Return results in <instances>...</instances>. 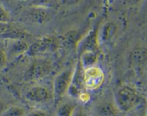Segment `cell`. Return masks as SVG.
<instances>
[{
	"label": "cell",
	"instance_id": "cell-26",
	"mask_svg": "<svg viewBox=\"0 0 147 116\" xmlns=\"http://www.w3.org/2000/svg\"><path fill=\"white\" fill-rule=\"evenodd\" d=\"M22 1H29V0H22Z\"/></svg>",
	"mask_w": 147,
	"mask_h": 116
},
{
	"label": "cell",
	"instance_id": "cell-17",
	"mask_svg": "<svg viewBox=\"0 0 147 116\" xmlns=\"http://www.w3.org/2000/svg\"><path fill=\"white\" fill-rule=\"evenodd\" d=\"M10 15L4 7L0 5V23H9Z\"/></svg>",
	"mask_w": 147,
	"mask_h": 116
},
{
	"label": "cell",
	"instance_id": "cell-6",
	"mask_svg": "<svg viewBox=\"0 0 147 116\" xmlns=\"http://www.w3.org/2000/svg\"><path fill=\"white\" fill-rule=\"evenodd\" d=\"M117 25L113 21H106L97 30V38L98 44H106L111 41L117 32Z\"/></svg>",
	"mask_w": 147,
	"mask_h": 116
},
{
	"label": "cell",
	"instance_id": "cell-25",
	"mask_svg": "<svg viewBox=\"0 0 147 116\" xmlns=\"http://www.w3.org/2000/svg\"><path fill=\"white\" fill-rule=\"evenodd\" d=\"M4 110V105L3 104V103L1 101H0V114L3 112V110Z\"/></svg>",
	"mask_w": 147,
	"mask_h": 116
},
{
	"label": "cell",
	"instance_id": "cell-9",
	"mask_svg": "<svg viewBox=\"0 0 147 116\" xmlns=\"http://www.w3.org/2000/svg\"><path fill=\"white\" fill-rule=\"evenodd\" d=\"M27 14L30 19L37 24H44L50 19V13L47 8L31 7L27 11Z\"/></svg>",
	"mask_w": 147,
	"mask_h": 116
},
{
	"label": "cell",
	"instance_id": "cell-20",
	"mask_svg": "<svg viewBox=\"0 0 147 116\" xmlns=\"http://www.w3.org/2000/svg\"><path fill=\"white\" fill-rule=\"evenodd\" d=\"M72 116H89V114L83 107L80 106H76Z\"/></svg>",
	"mask_w": 147,
	"mask_h": 116
},
{
	"label": "cell",
	"instance_id": "cell-7",
	"mask_svg": "<svg viewBox=\"0 0 147 116\" xmlns=\"http://www.w3.org/2000/svg\"><path fill=\"white\" fill-rule=\"evenodd\" d=\"M26 98L33 103H44L50 98V93L46 87L37 85L32 87L26 92Z\"/></svg>",
	"mask_w": 147,
	"mask_h": 116
},
{
	"label": "cell",
	"instance_id": "cell-3",
	"mask_svg": "<svg viewBox=\"0 0 147 116\" xmlns=\"http://www.w3.org/2000/svg\"><path fill=\"white\" fill-rule=\"evenodd\" d=\"M105 74L101 68L96 65L83 69V86L88 90H96L103 83Z\"/></svg>",
	"mask_w": 147,
	"mask_h": 116
},
{
	"label": "cell",
	"instance_id": "cell-10",
	"mask_svg": "<svg viewBox=\"0 0 147 116\" xmlns=\"http://www.w3.org/2000/svg\"><path fill=\"white\" fill-rule=\"evenodd\" d=\"M29 45L27 42L22 39L10 40L8 48L6 52L7 58L9 57H17L18 56L27 53Z\"/></svg>",
	"mask_w": 147,
	"mask_h": 116
},
{
	"label": "cell",
	"instance_id": "cell-5",
	"mask_svg": "<svg viewBox=\"0 0 147 116\" xmlns=\"http://www.w3.org/2000/svg\"><path fill=\"white\" fill-rule=\"evenodd\" d=\"M51 70L50 63L45 60L34 61L29 68L27 75L30 80H37L47 75Z\"/></svg>",
	"mask_w": 147,
	"mask_h": 116
},
{
	"label": "cell",
	"instance_id": "cell-8",
	"mask_svg": "<svg viewBox=\"0 0 147 116\" xmlns=\"http://www.w3.org/2000/svg\"><path fill=\"white\" fill-rule=\"evenodd\" d=\"M98 38H97V30H91L84 37L78 40L77 43L78 49L80 51V53L86 50H93L96 51L98 46Z\"/></svg>",
	"mask_w": 147,
	"mask_h": 116
},
{
	"label": "cell",
	"instance_id": "cell-11",
	"mask_svg": "<svg viewBox=\"0 0 147 116\" xmlns=\"http://www.w3.org/2000/svg\"><path fill=\"white\" fill-rule=\"evenodd\" d=\"M97 52L93 50H86L80 52V64L83 67V69L87 67H91V66L96 65L98 61Z\"/></svg>",
	"mask_w": 147,
	"mask_h": 116
},
{
	"label": "cell",
	"instance_id": "cell-24",
	"mask_svg": "<svg viewBox=\"0 0 147 116\" xmlns=\"http://www.w3.org/2000/svg\"><path fill=\"white\" fill-rule=\"evenodd\" d=\"M129 4H138V3L140 2L142 0H126Z\"/></svg>",
	"mask_w": 147,
	"mask_h": 116
},
{
	"label": "cell",
	"instance_id": "cell-14",
	"mask_svg": "<svg viewBox=\"0 0 147 116\" xmlns=\"http://www.w3.org/2000/svg\"><path fill=\"white\" fill-rule=\"evenodd\" d=\"M76 105L70 103H63L59 105L57 110V116H72Z\"/></svg>",
	"mask_w": 147,
	"mask_h": 116
},
{
	"label": "cell",
	"instance_id": "cell-22",
	"mask_svg": "<svg viewBox=\"0 0 147 116\" xmlns=\"http://www.w3.org/2000/svg\"><path fill=\"white\" fill-rule=\"evenodd\" d=\"M78 97L83 103H87L90 100V95L87 93H80Z\"/></svg>",
	"mask_w": 147,
	"mask_h": 116
},
{
	"label": "cell",
	"instance_id": "cell-23",
	"mask_svg": "<svg viewBox=\"0 0 147 116\" xmlns=\"http://www.w3.org/2000/svg\"><path fill=\"white\" fill-rule=\"evenodd\" d=\"M26 116H47V115L42 110H34L30 113H27Z\"/></svg>",
	"mask_w": 147,
	"mask_h": 116
},
{
	"label": "cell",
	"instance_id": "cell-16",
	"mask_svg": "<svg viewBox=\"0 0 147 116\" xmlns=\"http://www.w3.org/2000/svg\"><path fill=\"white\" fill-rule=\"evenodd\" d=\"M31 7L47 8L52 0H29Z\"/></svg>",
	"mask_w": 147,
	"mask_h": 116
},
{
	"label": "cell",
	"instance_id": "cell-4",
	"mask_svg": "<svg viewBox=\"0 0 147 116\" xmlns=\"http://www.w3.org/2000/svg\"><path fill=\"white\" fill-rule=\"evenodd\" d=\"M57 44L56 40L53 37H42L33 42L32 45H29L27 53L31 56L37 55L47 51L54 50L55 48H56Z\"/></svg>",
	"mask_w": 147,
	"mask_h": 116
},
{
	"label": "cell",
	"instance_id": "cell-21",
	"mask_svg": "<svg viewBox=\"0 0 147 116\" xmlns=\"http://www.w3.org/2000/svg\"><path fill=\"white\" fill-rule=\"evenodd\" d=\"M11 28L9 23H0V37L5 34Z\"/></svg>",
	"mask_w": 147,
	"mask_h": 116
},
{
	"label": "cell",
	"instance_id": "cell-12",
	"mask_svg": "<svg viewBox=\"0 0 147 116\" xmlns=\"http://www.w3.org/2000/svg\"><path fill=\"white\" fill-rule=\"evenodd\" d=\"M117 107L110 102H104L97 107L98 116H116L117 114Z\"/></svg>",
	"mask_w": 147,
	"mask_h": 116
},
{
	"label": "cell",
	"instance_id": "cell-18",
	"mask_svg": "<svg viewBox=\"0 0 147 116\" xmlns=\"http://www.w3.org/2000/svg\"><path fill=\"white\" fill-rule=\"evenodd\" d=\"M83 1V0H60V4L65 7H76Z\"/></svg>",
	"mask_w": 147,
	"mask_h": 116
},
{
	"label": "cell",
	"instance_id": "cell-1",
	"mask_svg": "<svg viewBox=\"0 0 147 116\" xmlns=\"http://www.w3.org/2000/svg\"><path fill=\"white\" fill-rule=\"evenodd\" d=\"M116 106L123 112L131 110L139 102V96L137 92L129 86H123L119 89L115 97Z\"/></svg>",
	"mask_w": 147,
	"mask_h": 116
},
{
	"label": "cell",
	"instance_id": "cell-13",
	"mask_svg": "<svg viewBox=\"0 0 147 116\" xmlns=\"http://www.w3.org/2000/svg\"><path fill=\"white\" fill-rule=\"evenodd\" d=\"M27 113L26 110L23 107L14 105L4 109L0 116H26Z\"/></svg>",
	"mask_w": 147,
	"mask_h": 116
},
{
	"label": "cell",
	"instance_id": "cell-2",
	"mask_svg": "<svg viewBox=\"0 0 147 116\" xmlns=\"http://www.w3.org/2000/svg\"><path fill=\"white\" fill-rule=\"evenodd\" d=\"M73 71L74 69L68 67L60 72L55 77L53 89L55 97L57 99L61 98L67 93L72 82Z\"/></svg>",
	"mask_w": 147,
	"mask_h": 116
},
{
	"label": "cell",
	"instance_id": "cell-19",
	"mask_svg": "<svg viewBox=\"0 0 147 116\" xmlns=\"http://www.w3.org/2000/svg\"><path fill=\"white\" fill-rule=\"evenodd\" d=\"M7 60H8V58H7L5 50L0 49V70H2L6 67Z\"/></svg>",
	"mask_w": 147,
	"mask_h": 116
},
{
	"label": "cell",
	"instance_id": "cell-15",
	"mask_svg": "<svg viewBox=\"0 0 147 116\" xmlns=\"http://www.w3.org/2000/svg\"><path fill=\"white\" fill-rule=\"evenodd\" d=\"M134 61L136 63H144L146 60V50L145 48H138L132 54Z\"/></svg>",
	"mask_w": 147,
	"mask_h": 116
}]
</instances>
